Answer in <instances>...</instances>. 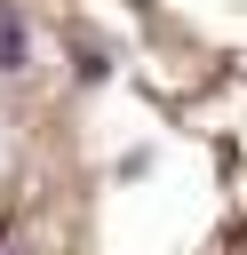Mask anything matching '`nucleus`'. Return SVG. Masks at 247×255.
<instances>
[{
    "instance_id": "f257e3e1",
    "label": "nucleus",
    "mask_w": 247,
    "mask_h": 255,
    "mask_svg": "<svg viewBox=\"0 0 247 255\" xmlns=\"http://www.w3.org/2000/svg\"><path fill=\"white\" fill-rule=\"evenodd\" d=\"M0 72H24V24L0 16Z\"/></svg>"
}]
</instances>
